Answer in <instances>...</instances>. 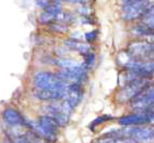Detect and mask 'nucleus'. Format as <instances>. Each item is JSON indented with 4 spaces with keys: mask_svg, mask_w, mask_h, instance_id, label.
Returning a JSON list of instances; mask_svg holds the SVG:
<instances>
[{
    "mask_svg": "<svg viewBox=\"0 0 154 143\" xmlns=\"http://www.w3.org/2000/svg\"><path fill=\"white\" fill-rule=\"evenodd\" d=\"M27 127L31 128L34 132L45 139L48 142H55L57 139L58 128L59 124L53 119V117H48V115H43L38 120V122H31L28 121Z\"/></svg>",
    "mask_w": 154,
    "mask_h": 143,
    "instance_id": "nucleus-1",
    "label": "nucleus"
},
{
    "mask_svg": "<svg viewBox=\"0 0 154 143\" xmlns=\"http://www.w3.org/2000/svg\"><path fill=\"white\" fill-rule=\"evenodd\" d=\"M71 84L61 80L57 74L40 72L34 77V86L38 90H67Z\"/></svg>",
    "mask_w": 154,
    "mask_h": 143,
    "instance_id": "nucleus-2",
    "label": "nucleus"
},
{
    "mask_svg": "<svg viewBox=\"0 0 154 143\" xmlns=\"http://www.w3.org/2000/svg\"><path fill=\"white\" fill-rule=\"evenodd\" d=\"M72 111L73 108L65 100H63L61 104H51L45 107L46 115L53 117L59 126H64L67 124Z\"/></svg>",
    "mask_w": 154,
    "mask_h": 143,
    "instance_id": "nucleus-3",
    "label": "nucleus"
},
{
    "mask_svg": "<svg viewBox=\"0 0 154 143\" xmlns=\"http://www.w3.org/2000/svg\"><path fill=\"white\" fill-rule=\"evenodd\" d=\"M148 78H141L137 80H133L126 86L123 87L122 90L119 92L118 99L120 102H128L137 97L141 92H143L148 88Z\"/></svg>",
    "mask_w": 154,
    "mask_h": 143,
    "instance_id": "nucleus-4",
    "label": "nucleus"
},
{
    "mask_svg": "<svg viewBox=\"0 0 154 143\" xmlns=\"http://www.w3.org/2000/svg\"><path fill=\"white\" fill-rule=\"evenodd\" d=\"M154 48V45L147 41H136L132 42L128 46V53L136 60L142 61L143 59L149 60L150 55Z\"/></svg>",
    "mask_w": 154,
    "mask_h": 143,
    "instance_id": "nucleus-5",
    "label": "nucleus"
},
{
    "mask_svg": "<svg viewBox=\"0 0 154 143\" xmlns=\"http://www.w3.org/2000/svg\"><path fill=\"white\" fill-rule=\"evenodd\" d=\"M152 113H136V114H130L122 117L119 120V124L123 127H134L136 125H142L146 123H150Z\"/></svg>",
    "mask_w": 154,
    "mask_h": 143,
    "instance_id": "nucleus-6",
    "label": "nucleus"
},
{
    "mask_svg": "<svg viewBox=\"0 0 154 143\" xmlns=\"http://www.w3.org/2000/svg\"><path fill=\"white\" fill-rule=\"evenodd\" d=\"M2 119L5 122V124L12 127L27 126L28 124V120L25 119L17 110L12 108H8L2 112Z\"/></svg>",
    "mask_w": 154,
    "mask_h": 143,
    "instance_id": "nucleus-7",
    "label": "nucleus"
},
{
    "mask_svg": "<svg viewBox=\"0 0 154 143\" xmlns=\"http://www.w3.org/2000/svg\"><path fill=\"white\" fill-rule=\"evenodd\" d=\"M154 106V98L147 92V89L141 92L137 97H135L131 103V107L135 110L143 112Z\"/></svg>",
    "mask_w": 154,
    "mask_h": 143,
    "instance_id": "nucleus-8",
    "label": "nucleus"
},
{
    "mask_svg": "<svg viewBox=\"0 0 154 143\" xmlns=\"http://www.w3.org/2000/svg\"><path fill=\"white\" fill-rule=\"evenodd\" d=\"M82 97V86L78 84H71L70 87H69V90H67L66 96L64 98L65 102L74 109L80 103Z\"/></svg>",
    "mask_w": 154,
    "mask_h": 143,
    "instance_id": "nucleus-9",
    "label": "nucleus"
},
{
    "mask_svg": "<svg viewBox=\"0 0 154 143\" xmlns=\"http://www.w3.org/2000/svg\"><path fill=\"white\" fill-rule=\"evenodd\" d=\"M67 90H38L35 91L34 95L41 100H59L64 99Z\"/></svg>",
    "mask_w": 154,
    "mask_h": 143,
    "instance_id": "nucleus-10",
    "label": "nucleus"
},
{
    "mask_svg": "<svg viewBox=\"0 0 154 143\" xmlns=\"http://www.w3.org/2000/svg\"><path fill=\"white\" fill-rule=\"evenodd\" d=\"M65 45H66V47L71 48V49L77 50L78 53H82V55H84V56H87L90 53L89 45L80 43V42H78V41L74 40V38H71V40L65 41Z\"/></svg>",
    "mask_w": 154,
    "mask_h": 143,
    "instance_id": "nucleus-11",
    "label": "nucleus"
},
{
    "mask_svg": "<svg viewBox=\"0 0 154 143\" xmlns=\"http://www.w3.org/2000/svg\"><path fill=\"white\" fill-rule=\"evenodd\" d=\"M56 64L62 69H73L76 68V67H79L82 65L80 63L76 62L75 60L71 59H58L56 60Z\"/></svg>",
    "mask_w": 154,
    "mask_h": 143,
    "instance_id": "nucleus-12",
    "label": "nucleus"
},
{
    "mask_svg": "<svg viewBox=\"0 0 154 143\" xmlns=\"http://www.w3.org/2000/svg\"><path fill=\"white\" fill-rule=\"evenodd\" d=\"M93 143H138L135 139L132 138H107L104 137L101 140H97Z\"/></svg>",
    "mask_w": 154,
    "mask_h": 143,
    "instance_id": "nucleus-13",
    "label": "nucleus"
},
{
    "mask_svg": "<svg viewBox=\"0 0 154 143\" xmlns=\"http://www.w3.org/2000/svg\"><path fill=\"white\" fill-rule=\"evenodd\" d=\"M142 25L149 28L152 32H154V15H151V14H144L142 16Z\"/></svg>",
    "mask_w": 154,
    "mask_h": 143,
    "instance_id": "nucleus-14",
    "label": "nucleus"
},
{
    "mask_svg": "<svg viewBox=\"0 0 154 143\" xmlns=\"http://www.w3.org/2000/svg\"><path fill=\"white\" fill-rule=\"evenodd\" d=\"M54 20H56V14H53V13L45 11L40 15V22L42 24H49V23H53Z\"/></svg>",
    "mask_w": 154,
    "mask_h": 143,
    "instance_id": "nucleus-15",
    "label": "nucleus"
},
{
    "mask_svg": "<svg viewBox=\"0 0 154 143\" xmlns=\"http://www.w3.org/2000/svg\"><path fill=\"white\" fill-rule=\"evenodd\" d=\"M95 63V55L93 53H89L86 56V59H85V63L84 65L86 66V68H91L92 66Z\"/></svg>",
    "mask_w": 154,
    "mask_h": 143,
    "instance_id": "nucleus-16",
    "label": "nucleus"
},
{
    "mask_svg": "<svg viewBox=\"0 0 154 143\" xmlns=\"http://www.w3.org/2000/svg\"><path fill=\"white\" fill-rule=\"evenodd\" d=\"M51 28L53 29L54 31L60 32V33H64V32H66L69 30V27L65 24H63V23H55V24L51 25Z\"/></svg>",
    "mask_w": 154,
    "mask_h": 143,
    "instance_id": "nucleus-17",
    "label": "nucleus"
},
{
    "mask_svg": "<svg viewBox=\"0 0 154 143\" xmlns=\"http://www.w3.org/2000/svg\"><path fill=\"white\" fill-rule=\"evenodd\" d=\"M35 2L38 7L42 8V9H44V10H47L48 8L51 5V3H53L51 0H36Z\"/></svg>",
    "mask_w": 154,
    "mask_h": 143,
    "instance_id": "nucleus-18",
    "label": "nucleus"
},
{
    "mask_svg": "<svg viewBox=\"0 0 154 143\" xmlns=\"http://www.w3.org/2000/svg\"><path fill=\"white\" fill-rule=\"evenodd\" d=\"M96 36H97L96 31H91V32H89V33H86V38H87V41H89V42L94 41L96 38Z\"/></svg>",
    "mask_w": 154,
    "mask_h": 143,
    "instance_id": "nucleus-19",
    "label": "nucleus"
},
{
    "mask_svg": "<svg viewBox=\"0 0 154 143\" xmlns=\"http://www.w3.org/2000/svg\"><path fill=\"white\" fill-rule=\"evenodd\" d=\"M108 119H110V117H97V119L94 120V121L91 123V126H96V125L101 124V123H103L104 121H106V120H108Z\"/></svg>",
    "mask_w": 154,
    "mask_h": 143,
    "instance_id": "nucleus-20",
    "label": "nucleus"
},
{
    "mask_svg": "<svg viewBox=\"0 0 154 143\" xmlns=\"http://www.w3.org/2000/svg\"><path fill=\"white\" fill-rule=\"evenodd\" d=\"M147 92L152 96V97L154 98V84H153V86H151V87H148V88H147Z\"/></svg>",
    "mask_w": 154,
    "mask_h": 143,
    "instance_id": "nucleus-21",
    "label": "nucleus"
},
{
    "mask_svg": "<svg viewBox=\"0 0 154 143\" xmlns=\"http://www.w3.org/2000/svg\"><path fill=\"white\" fill-rule=\"evenodd\" d=\"M14 143H27L26 140H25L23 137H17V138H15V140L13 141Z\"/></svg>",
    "mask_w": 154,
    "mask_h": 143,
    "instance_id": "nucleus-22",
    "label": "nucleus"
},
{
    "mask_svg": "<svg viewBox=\"0 0 154 143\" xmlns=\"http://www.w3.org/2000/svg\"><path fill=\"white\" fill-rule=\"evenodd\" d=\"M88 11H89V9H88V8H86V7H82V9H79V12L82 13V14H84V15L89 14V12H88Z\"/></svg>",
    "mask_w": 154,
    "mask_h": 143,
    "instance_id": "nucleus-23",
    "label": "nucleus"
},
{
    "mask_svg": "<svg viewBox=\"0 0 154 143\" xmlns=\"http://www.w3.org/2000/svg\"><path fill=\"white\" fill-rule=\"evenodd\" d=\"M67 2H72V3H85L86 0H66Z\"/></svg>",
    "mask_w": 154,
    "mask_h": 143,
    "instance_id": "nucleus-24",
    "label": "nucleus"
},
{
    "mask_svg": "<svg viewBox=\"0 0 154 143\" xmlns=\"http://www.w3.org/2000/svg\"><path fill=\"white\" fill-rule=\"evenodd\" d=\"M150 123L154 126V113H152V117H151V120H150Z\"/></svg>",
    "mask_w": 154,
    "mask_h": 143,
    "instance_id": "nucleus-25",
    "label": "nucleus"
},
{
    "mask_svg": "<svg viewBox=\"0 0 154 143\" xmlns=\"http://www.w3.org/2000/svg\"><path fill=\"white\" fill-rule=\"evenodd\" d=\"M134 1H137V0H123L124 3H128V2H134Z\"/></svg>",
    "mask_w": 154,
    "mask_h": 143,
    "instance_id": "nucleus-26",
    "label": "nucleus"
},
{
    "mask_svg": "<svg viewBox=\"0 0 154 143\" xmlns=\"http://www.w3.org/2000/svg\"><path fill=\"white\" fill-rule=\"evenodd\" d=\"M148 14H151V15H154V7L152 8L151 10H150L149 12H148Z\"/></svg>",
    "mask_w": 154,
    "mask_h": 143,
    "instance_id": "nucleus-27",
    "label": "nucleus"
},
{
    "mask_svg": "<svg viewBox=\"0 0 154 143\" xmlns=\"http://www.w3.org/2000/svg\"><path fill=\"white\" fill-rule=\"evenodd\" d=\"M54 1H55V2H60L61 0H54Z\"/></svg>",
    "mask_w": 154,
    "mask_h": 143,
    "instance_id": "nucleus-28",
    "label": "nucleus"
},
{
    "mask_svg": "<svg viewBox=\"0 0 154 143\" xmlns=\"http://www.w3.org/2000/svg\"><path fill=\"white\" fill-rule=\"evenodd\" d=\"M5 143H14V142H13V141H7Z\"/></svg>",
    "mask_w": 154,
    "mask_h": 143,
    "instance_id": "nucleus-29",
    "label": "nucleus"
}]
</instances>
